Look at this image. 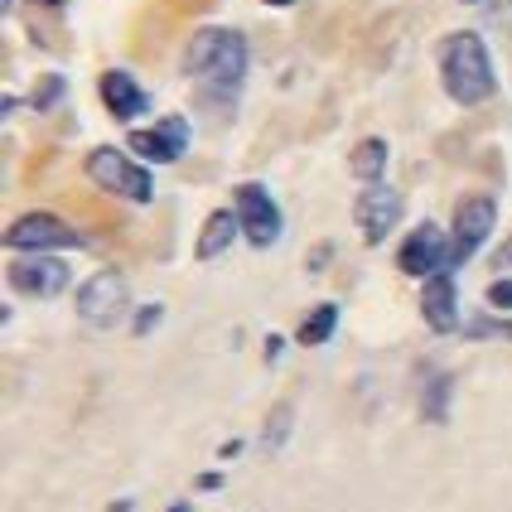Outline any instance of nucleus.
Returning a JSON list of instances; mask_svg holds the SVG:
<instances>
[{
	"label": "nucleus",
	"mask_w": 512,
	"mask_h": 512,
	"mask_svg": "<svg viewBox=\"0 0 512 512\" xmlns=\"http://www.w3.org/2000/svg\"><path fill=\"white\" fill-rule=\"evenodd\" d=\"M421 314H426V324L435 334H455L459 329V290L450 271L421 281Z\"/></svg>",
	"instance_id": "f8f14e48"
},
{
	"label": "nucleus",
	"mask_w": 512,
	"mask_h": 512,
	"mask_svg": "<svg viewBox=\"0 0 512 512\" xmlns=\"http://www.w3.org/2000/svg\"><path fill=\"white\" fill-rule=\"evenodd\" d=\"M440 83L455 97L459 107H479L493 97V58H488V44L474 34V29H455L440 39Z\"/></svg>",
	"instance_id": "f03ea898"
},
{
	"label": "nucleus",
	"mask_w": 512,
	"mask_h": 512,
	"mask_svg": "<svg viewBox=\"0 0 512 512\" xmlns=\"http://www.w3.org/2000/svg\"><path fill=\"white\" fill-rule=\"evenodd\" d=\"M232 208H237V218H242V237L252 242L256 252H266V247H276L281 242V203L271 199V189L266 184H237V194H232Z\"/></svg>",
	"instance_id": "39448f33"
},
{
	"label": "nucleus",
	"mask_w": 512,
	"mask_h": 512,
	"mask_svg": "<svg viewBox=\"0 0 512 512\" xmlns=\"http://www.w3.org/2000/svg\"><path fill=\"white\" fill-rule=\"evenodd\" d=\"M266 5H295V0H266Z\"/></svg>",
	"instance_id": "b1692460"
},
{
	"label": "nucleus",
	"mask_w": 512,
	"mask_h": 512,
	"mask_svg": "<svg viewBox=\"0 0 512 512\" xmlns=\"http://www.w3.org/2000/svg\"><path fill=\"white\" fill-rule=\"evenodd\" d=\"M353 179H363V184H382V170H387V141H377V136H368V141H358V150H353Z\"/></svg>",
	"instance_id": "dca6fc26"
},
{
	"label": "nucleus",
	"mask_w": 512,
	"mask_h": 512,
	"mask_svg": "<svg viewBox=\"0 0 512 512\" xmlns=\"http://www.w3.org/2000/svg\"><path fill=\"white\" fill-rule=\"evenodd\" d=\"M170 512H189V503H174V508Z\"/></svg>",
	"instance_id": "5701e85b"
},
{
	"label": "nucleus",
	"mask_w": 512,
	"mask_h": 512,
	"mask_svg": "<svg viewBox=\"0 0 512 512\" xmlns=\"http://www.w3.org/2000/svg\"><path fill=\"white\" fill-rule=\"evenodd\" d=\"M488 305H493V310H512V281L488 285Z\"/></svg>",
	"instance_id": "6ab92c4d"
},
{
	"label": "nucleus",
	"mask_w": 512,
	"mask_h": 512,
	"mask_svg": "<svg viewBox=\"0 0 512 512\" xmlns=\"http://www.w3.org/2000/svg\"><path fill=\"white\" fill-rule=\"evenodd\" d=\"M334 329H339V305H334V300H324V305H314V310L305 314V324H300V334H295V339L305 343V348H319V343L334 339Z\"/></svg>",
	"instance_id": "2eb2a0df"
},
{
	"label": "nucleus",
	"mask_w": 512,
	"mask_h": 512,
	"mask_svg": "<svg viewBox=\"0 0 512 512\" xmlns=\"http://www.w3.org/2000/svg\"><path fill=\"white\" fill-rule=\"evenodd\" d=\"M353 218H358V232H363V242L368 247H382L392 228L401 223V194L397 189H387V184H368L358 203H353Z\"/></svg>",
	"instance_id": "1a4fd4ad"
},
{
	"label": "nucleus",
	"mask_w": 512,
	"mask_h": 512,
	"mask_svg": "<svg viewBox=\"0 0 512 512\" xmlns=\"http://www.w3.org/2000/svg\"><path fill=\"white\" fill-rule=\"evenodd\" d=\"M285 421H290V406L281 411V421L271 416V426H266V445H281V440H285Z\"/></svg>",
	"instance_id": "aec40b11"
},
{
	"label": "nucleus",
	"mask_w": 512,
	"mask_h": 512,
	"mask_svg": "<svg viewBox=\"0 0 512 512\" xmlns=\"http://www.w3.org/2000/svg\"><path fill=\"white\" fill-rule=\"evenodd\" d=\"M237 232H242L237 208H218V213H208V223H203L199 242H194V256H199V261H218V256H223L232 242H237Z\"/></svg>",
	"instance_id": "4468645a"
},
{
	"label": "nucleus",
	"mask_w": 512,
	"mask_h": 512,
	"mask_svg": "<svg viewBox=\"0 0 512 512\" xmlns=\"http://www.w3.org/2000/svg\"><path fill=\"white\" fill-rule=\"evenodd\" d=\"M131 150L150 160V165H174L184 150H189V121L184 116H165L160 126H150V131H136L131 136Z\"/></svg>",
	"instance_id": "9b49d317"
},
{
	"label": "nucleus",
	"mask_w": 512,
	"mask_h": 512,
	"mask_svg": "<svg viewBox=\"0 0 512 512\" xmlns=\"http://www.w3.org/2000/svg\"><path fill=\"white\" fill-rule=\"evenodd\" d=\"M102 102H107V112H112L116 121H136V116L150 107V97L141 92V83H136L131 73H121V68L102 73Z\"/></svg>",
	"instance_id": "ddd939ff"
},
{
	"label": "nucleus",
	"mask_w": 512,
	"mask_h": 512,
	"mask_svg": "<svg viewBox=\"0 0 512 512\" xmlns=\"http://www.w3.org/2000/svg\"><path fill=\"white\" fill-rule=\"evenodd\" d=\"M39 5H63V0H39Z\"/></svg>",
	"instance_id": "393cba45"
},
{
	"label": "nucleus",
	"mask_w": 512,
	"mask_h": 512,
	"mask_svg": "<svg viewBox=\"0 0 512 512\" xmlns=\"http://www.w3.org/2000/svg\"><path fill=\"white\" fill-rule=\"evenodd\" d=\"M503 266H512V237H508V247H503Z\"/></svg>",
	"instance_id": "4be33fe9"
},
{
	"label": "nucleus",
	"mask_w": 512,
	"mask_h": 512,
	"mask_svg": "<svg viewBox=\"0 0 512 512\" xmlns=\"http://www.w3.org/2000/svg\"><path fill=\"white\" fill-rule=\"evenodd\" d=\"M5 247L10 252H68V247H87V237L68 228L58 213H25L5 228Z\"/></svg>",
	"instance_id": "423d86ee"
},
{
	"label": "nucleus",
	"mask_w": 512,
	"mask_h": 512,
	"mask_svg": "<svg viewBox=\"0 0 512 512\" xmlns=\"http://www.w3.org/2000/svg\"><path fill=\"white\" fill-rule=\"evenodd\" d=\"M87 179H92L97 189L116 194V199H126V203L155 199V179H150V170L136 165L131 155H121L116 145H97V150L87 155Z\"/></svg>",
	"instance_id": "7ed1b4c3"
},
{
	"label": "nucleus",
	"mask_w": 512,
	"mask_h": 512,
	"mask_svg": "<svg viewBox=\"0 0 512 512\" xmlns=\"http://www.w3.org/2000/svg\"><path fill=\"white\" fill-rule=\"evenodd\" d=\"M58 97H63V78H44V83L34 87V107H39V112H49Z\"/></svg>",
	"instance_id": "f3484780"
},
{
	"label": "nucleus",
	"mask_w": 512,
	"mask_h": 512,
	"mask_svg": "<svg viewBox=\"0 0 512 512\" xmlns=\"http://www.w3.org/2000/svg\"><path fill=\"white\" fill-rule=\"evenodd\" d=\"M131 314V285L121 271H97L78 290V319L87 329H116Z\"/></svg>",
	"instance_id": "20e7f679"
},
{
	"label": "nucleus",
	"mask_w": 512,
	"mask_h": 512,
	"mask_svg": "<svg viewBox=\"0 0 512 512\" xmlns=\"http://www.w3.org/2000/svg\"><path fill=\"white\" fill-rule=\"evenodd\" d=\"M160 319H165V305H145L141 314H136V324H131V329H136V334H155V324H160Z\"/></svg>",
	"instance_id": "a211bd4d"
},
{
	"label": "nucleus",
	"mask_w": 512,
	"mask_h": 512,
	"mask_svg": "<svg viewBox=\"0 0 512 512\" xmlns=\"http://www.w3.org/2000/svg\"><path fill=\"white\" fill-rule=\"evenodd\" d=\"M281 353H285V339L281 334H271V339H266V363H276Z\"/></svg>",
	"instance_id": "412c9836"
},
{
	"label": "nucleus",
	"mask_w": 512,
	"mask_h": 512,
	"mask_svg": "<svg viewBox=\"0 0 512 512\" xmlns=\"http://www.w3.org/2000/svg\"><path fill=\"white\" fill-rule=\"evenodd\" d=\"M397 266L406 276H440V271H450L455 266V242H450V232L435 228V223H421V228H411V237L397 247Z\"/></svg>",
	"instance_id": "0eeeda50"
},
{
	"label": "nucleus",
	"mask_w": 512,
	"mask_h": 512,
	"mask_svg": "<svg viewBox=\"0 0 512 512\" xmlns=\"http://www.w3.org/2000/svg\"><path fill=\"white\" fill-rule=\"evenodd\" d=\"M498 223V203L484 199V194H474V199H464L455 208V232H450V242H455V266H464L469 256H479V247L488 242V232Z\"/></svg>",
	"instance_id": "9d476101"
},
{
	"label": "nucleus",
	"mask_w": 512,
	"mask_h": 512,
	"mask_svg": "<svg viewBox=\"0 0 512 512\" xmlns=\"http://www.w3.org/2000/svg\"><path fill=\"white\" fill-rule=\"evenodd\" d=\"M184 73L199 78L208 92L218 97H232L242 78H247V39L237 29H223V25H208L189 39L184 49Z\"/></svg>",
	"instance_id": "f257e3e1"
},
{
	"label": "nucleus",
	"mask_w": 512,
	"mask_h": 512,
	"mask_svg": "<svg viewBox=\"0 0 512 512\" xmlns=\"http://www.w3.org/2000/svg\"><path fill=\"white\" fill-rule=\"evenodd\" d=\"M68 281H73V271L49 252H20V261L10 266V285L29 300H54L68 290Z\"/></svg>",
	"instance_id": "6e6552de"
}]
</instances>
